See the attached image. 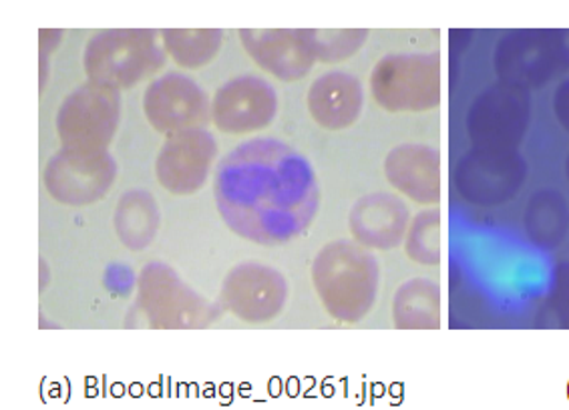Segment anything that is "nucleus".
Returning <instances> with one entry per match:
<instances>
[{"instance_id":"obj_5","label":"nucleus","mask_w":569,"mask_h":410,"mask_svg":"<svg viewBox=\"0 0 569 410\" xmlns=\"http://www.w3.org/2000/svg\"><path fill=\"white\" fill-rule=\"evenodd\" d=\"M121 119V93L103 84L84 83L64 99L57 113L63 149L107 151Z\"/></svg>"},{"instance_id":"obj_1","label":"nucleus","mask_w":569,"mask_h":410,"mask_svg":"<svg viewBox=\"0 0 569 410\" xmlns=\"http://www.w3.org/2000/svg\"><path fill=\"white\" fill-rule=\"evenodd\" d=\"M213 198L226 226L250 242L278 246L310 228L320 206L312 166L278 139H252L220 161Z\"/></svg>"},{"instance_id":"obj_16","label":"nucleus","mask_w":569,"mask_h":410,"mask_svg":"<svg viewBox=\"0 0 569 410\" xmlns=\"http://www.w3.org/2000/svg\"><path fill=\"white\" fill-rule=\"evenodd\" d=\"M411 226V211L407 203L387 191H375L360 198L348 216V228L365 248L392 250L405 242Z\"/></svg>"},{"instance_id":"obj_23","label":"nucleus","mask_w":569,"mask_h":410,"mask_svg":"<svg viewBox=\"0 0 569 410\" xmlns=\"http://www.w3.org/2000/svg\"><path fill=\"white\" fill-rule=\"evenodd\" d=\"M308 47L322 63H340L359 53L369 39L367 29H300Z\"/></svg>"},{"instance_id":"obj_19","label":"nucleus","mask_w":569,"mask_h":410,"mask_svg":"<svg viewBox=\"0 0 569 410\" xmlns=\"http://www.w3.org/2000/svg\"><path fill=\"white\" fill-rule=\"evenodd\" d=\"M392 320L401 330H437L441 327V288L429 278H412L397 290Z\"/></svg>"},{"instance_id":"obj_2","label":"nucleus","mask_w":569,"mask_h":410,"mask_svg":"<svg viewBox=\"0 0 569 410\" xmlns=\"http://www.w3.org/2000/svg\"><path fill=\"white\" fill-rule=\"evenodd\" d=\"M312 284L328 314L338 322L355 324L375 308L380 266L359 242L337 240L317 253Z\"/></svg>"},{"instance_id":"obj_25","label":"nucleus","mask_w":569,"mask_h":410,"mask_svg":"<svg viewBox=\"0 0 569 410\" xmlns=\"http://www.w3.org/2000/svg\"><path fill=\"white\" fill-rule=\"evenodd\" d=\"M553 109H556L559 123L569 131V79L559 87L556 99H553Z\"/></svg>"},{"instance_id":"obj_17","label":"nucleus","mask_w":569,"mask_h":410,"mask_svg":"<svg viewBox=\"0 0 569 410\" xmlns=\"http://www.w3.org/2000/svg\"><path fill=\"white\" fill-rule=\"evenodd\" d=\"M390 186L421 206L441 201V153L425 143H401L385 159Z\"/></svg>"},{"instance_id":"obj_21","label":"nucleus","mask_w":569,"mask_h":410,"mask_svg":"<svg viewBox=\"0 0 569 410\" xmlns=\"http://www.w3.org/2000/svg\"><path fill=\"white\" fill-rule=\"evenodd\" d=\"M166 51L183 69H200L211 63L222 49L220 29H163Z\"/></svg>"},{"instance_id":"obj_6","label":"nucleus","mask_w":569,"mask_h":410,"mask_svg":"<svg viewBox=\"0 0 569 410\" xmlns=\"http://www.w3.org/2000/svg\"><path fill=\"white\" fill-rule=\"evenodd\" d=\"M139 308L153 328H201L213 320V308L178 273L151 262L139 276Z\"/></svg>"},{"instance_id":"obj_26","label":"nucleus","mask_w":569,"mask_h":410,"mask_svg":"<svg viewBox=\"0 0 569 410\" xmlns=\"http://www.w3.org/2000/svg\"><path fill=\"white\" fill-rule=\"evenodd\" d=\"M568 179H569V158H568Z\"/></svg>"},{"instance_id":"obj_22","label":"nucleus","mask_w":569,"mask_h":410,"mask_svg":"<svg viewBox=\"0 0 569 410\" xmlns=\"http://www.w3.org/2000/svg\"><path fill=\"white\" fill-rule=\"evenodd\" d=\"M568 221L566 201L556 193H539L538 198L531 201L526 226L533 242L556 246L563 240Z\"/></svg>"},{"instance_id":"obj_7","label":"nucleus","mask_w":569,"mask_h":410,"mask_svg":"<svg viewBox=\"0 0 569 410\" xmlns=\"http://www.w3.org/2000/svg\"><path fill=\"white\" fill-rule=\"evenodd\" d=\"M117 163L109 151L61 149L42 173L49 196L63 206H91L116 183Z\"/></svg>"},{"instance_id":"obj_24","label":"nucleus","mask_w":569,"mask_h":410,"mask_svg":"<svg viewBox=\"0 0 569 410\" xmlns=\"http://www.w3.org/2000/svg\"><path fill=\"white\" fill-rule=\"evenodd\" d=\"M405 250L412 262L437 266L441 262V210L417 213L405 238Z\"/></svg>"},{"instance_id":"obj_8","label":"nucleus","mask_w":569,"mask_h":410,"mask_svg":"<svg viewBox=\"0 0 569 410\" xmlns=\"http://www.w3.org/2000/svg\"><path fill=\"white\" fill-rule=\"evenodd\" d=\"M143 113L159 133L203 129L211 119L208 93L190 77L168 73L149 84L143 96Z\"/></svg>"},{"instance_id":"obj_15","label":"nucleus","mask_w":569,"mask_h":410,"mask_svg":"<svg viewBox=\"0 0 569 410\" xmlns=\"http://www.w3.org/2000/svg\"><path fill=\"white\" fill-rule=\"evenodd\" d=\"M238 37L253 63L286 83L305 79L317 63L300 29H240Z\"/></svg>"},{"instance_id":"obj_20","label":"nucleus","mask_w":569,"mask_h":410,"mask_svg":"<svg viewBox=\"0 0 569 410\" xmlns=\"http://www.w3.org/2000/svg\"><path fill=\"white\" fill-rule=\"evenodd\" d=\"M161 213H159L158 201L149 191L131 190L119 200L113 226L121 243L141 252L146 250L158 236Z\"/></svg>"},{"instance_id":"obj_10","label":"nucleus","mask_w":569,"mask_h":410,"mask_svg":"<svg viewBox=\"0 0 569 410\" xmlns=\"http://www.w3.org/2000/svg\"><path fill=\"white\" fill-rule=\"evenodd\" d=\"M218 158V143L206 129L171 133L156 159L158 181L173 196H191L210 178Z\"/></svg>"},{"instance_id":"obj_9","label":"nucleus","mask_w":569,"mask_h":410,"mask_svg":"<svg viewBox=\"0 0 569 410\" xmlns=\"http://www.w3.org/2000/svg\"><path fill=\"white\" fill-rule=\"evenodd\" d=\"M222 304L243 322L262 324L274 320L288 300V282L272 266L238 263L223 280Z\"/></svg>"},{"instance_id":"obj_13","label":"nucleus","mask_w":569,"mask_h":410,"mask_svg":"<svg viewBox=\"0 0 569 410\" xmlns=\"http://www.w3.org/2000/svg\"><path fill=\"white\" fill-rule=\"evenodd\" d=\"M526 171V163L511 149H477L459 161L455 181L465 200L496 206L516 196Z\"/></svg>"},{"instance_id":"obj_12","label":"nucleus","mask_w":569,"mask_h":410,"mask_svg":"<svg viewBox=\"0 0 569 410\" xmlns=\"http://www.w3.org/2000/svg\"><path fill=\"white\" fill-rule=\"evenodd\" d=\"M278 116V96L266 79L242 74L223 83L211 101V119L216 127L243 136L266 129Z\"/></svg>"},{"instance_id":"obj_3","label":"nucleus","mask_w":569,"mask_h":410,"mask_svg":"<svg viewBox=\"0 0 569 410\" xmlns=\"http://www.w3.org/2000/svg\"><path fill=\"white\" fill-rule=\"evenodd\" d=\"M166 44L153 29H109L93 34L83 53L91 83L109 89H131L166 64Z\"/></svg>"},{"instance_id":"obj_18","label":"nucleus","mask_w":569,"mask_h":410,"mask_svg":"<svg viewBox=\"0 0 569 410\" xmlns=\"http://www.w3.org/2000/svg\"><path fill=\"white\" fill-rule=\"evenodd\" d=\"M306 106L322 129L342 131L355 126L362 113V83L359 77L347 71H328L310 84Z\"/></svg>"},{"instance_id":"obj_11","label":"nucleus","mask_w":569,"mask_h":410,"mask_svg":"<svg viewBox=\"0 0 569 410\" xmlns=\"http://www.w3.org/2000/svg\"><path fill=\"white\" fill-rule=\"evenodd\" d=\"M529 123L528 91L516 84L489 89L469 113V136L479 149H511L526 136Z\"/></svg>"},{"instance_id":"obj_4","label":"nucleus","mask_w":569,"mask_h":410,"mask_svg":"<svg viewBox=\"0 0 569 410\" xmlns=\"http://www.w3.org/2000/svg\"><path fill=\"white\" fill-rule=\"evenodd\" d=\"M370 93L390 113H421L441 106V54L390 53L370 73Z\"/></svg>"},{"instance_id":"obj_14","label":"nucleus","mask_w":569,"mask_h":410,"mask_svg":"<svg viewBox=\"0 0 569 410\" xmlns=\"http://www.w3.org/2000/svg\"><path fill=\"white\" fill-rule=\"evenodd\" d=\"M563 39L559 32H513L499 42L497 73L509 84L546 83L563 59Z\"/></svg>"}]
</instances>
